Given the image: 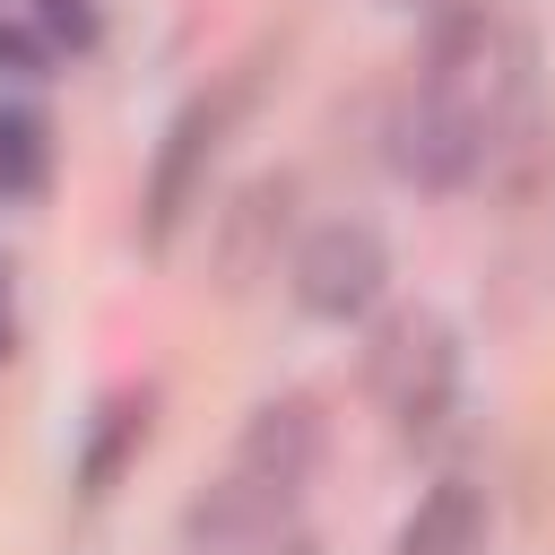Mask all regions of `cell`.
Instances as JSON below:
<instances>
[{
	"instance_id": "cell-1",
	"label": "cell",
	"mask_w": 555,
	"mask_h": 555,
	"mask_svg": "<svg viewBox=\"0 0 555 555\" xmlns=\"http://www.w3.org/2000/svg\"><path fill=\"white\" fill-rule=\"evenodd\" d=\"M269 52H286V43L243 52L217 87H199V95L165 121V147H156V165H147V199H139V243H147V251H173V234L191 225V208H208V173H217L234 121L251 113V95H260V78H269Z\"/></svg>"
},
{
	"instance_id": "cell-16",
	"label": "cell",
	"mask_w": 555,
	"mask_h": 555,
	"mask_svg": "<svg viewBox=\"0 0 555 555\" xmlns=\"http://www.w3.org/2000/svg\"><path fill=\"white\" fill-rule=\"evenodd\" d=\"M390 9H416V17H434V9H442V0H390Z\"/></svg>"
},
{
	"instance_id": "cell-9",
	"label": "cell",
	"mask_w": 555,
	"mask_h": 555,
	"mask_svg": "<svg viewBox=\"0 0 555 555\" xmlns=\"http://www.w3.org/2000/svg\"><path fill=\"white\" fill-rule=\"evenodd\" d=\"M147 434H156V390H147V382L104 390V399H95V416H87V442H78V494H87V503H104V494L130 477V460L147 451Z\"/></svg>"
},
{
	"instance_id": "cell-7",
	"label": "cell",
	"mask_w": 555,
	"mask_h": 555,
	"mask_svg": "<svg viewBox=\"0 0 555 555\" xmlns=\"http://www.w3.org/2000/svg\"><path fill=\"white\" fill-rule=\"evenodd\" d=\"M278 529H295V494L234 468V460H225V477H208L182 503V555H243V546H260Z\"/></svg>"
},
{
	"instance_id": "cell-15",
	"label": "cell",
	"mask_w": 555,
	"mask_h": 555,
	"mask_svg": "<svg viewBox=\"0 0 555 555\" xmlns=\"http://www.w3.org/2000/svg\"><path fill=\"white\" fill-rule=\"evenodd\" d=\"M0 356H17V312H9V269H0Z\"/></svg>"
},
{
	"instance_id": "cell-4",
	"label": "cell",
	"mask_w": 555,
	"mask_h": 555,
	"mask_svg": "<svg viewBox=\"0 0 555 555\" xmlns=\"http://www.w3.org/2000/svg\"><path fill=\"white\" fill-rule=\"evenodd\" d=\"M286 286L312 321H373L390 295V243L373 217H321L312 234H295L286 251Z\"/></svg>"
},
{
	"instance_id": "cell-8",
	"label": "cell",
	"mask_w": 555,
	"mask_h": 555,
	"mask_svg": "<svg viewBox=\"0 0 555 555\" xmlns=\"http://www.w3.org/2000/svg\"><path fill=\"white\" fill-rule=\"evenodd\" d=\"M321 451H330V416H321L312 390H269V399L243 416V434H234V468H251V477H269V486H286V494L312 486Z\"/></svg>"
},
{
	"instance_id": "cell-10",
	"label": "cell",
	"mask_w": 555,
	"mask_h": 555,
	"mask_svg": "<svg viewBox=\"0 0 555 555\" xmlns=\"http://www.w3.org/2000/svg\"><path fill=\"white\" fill-rule=\"evenodd\" d=\"M486 529H494L486 494H477L468 477H434V486L408 503L390 555H486Z\"/></svg>"
},
{
	"instance_id": "cell-12",
	"label": "cell",
	"mask_w": 555,
	"mask_h": 555,
	"mask_svg": "<svg viewBox=\"0 0 555 555\" xmlns=\"http://www.w3.org/2000/svg\"><path fill=\"white\" fill-rule=\"evenodd\" d=\"M52 35L26 26V17H0V78H52Z\"/></svg>"
},
{
	"instance_id": "cell-3",
	"label": "cell",
	"mask_w": 555,
	"mask_h": 555,
	"mask_svg": "<svg viewBox=\"0 0 555 555\" xmlns=\"http://www.w3.org/2000/svg\"><path fill=\"white\" fill-rule=\"evenodd\" d=\"M364 399L390 416L399 442H434L460 408V330L425 304L382 312L364 330Z\"/></svg>"
},
{
	"instance_id": "cell-11",
	"label": "cell",
	"mask_w": 555,
	"mask_h": 555,
	"mask_svg": "<svg viewBox=\"0 0 555 555\" xmlns=\"http://www.w3.org/2000/svg\"><path fill=\"white\" fill-rule=\"evenodd\" d=\"M52 182V130L35 104H0V199H35Z\"/></svg>"
},
{
	"instance_id": "cell-14",
	"label": "cell",
	"mask_w": 555,
	"mask_h": 555,
	"mask_svg": "<svg viewBox=\"0 0 555 555\" xmlns=\"http://www.w3.org/2000/svg\"><path fill=\"white\" fill-rule=\"evenodd\" d=\"M243 555H321V538L295 520V529H278V538H260V546H243Z\"/></svg>"
},
{
	"instance_id": "cell-6",
	"label": "cell",
	"mask_w": 555,
	"mask_h": 555,
	"mask_svg": "<svg viewBox=\"0 0 555 555\" xmlns=\"http://www.w3.org/2000/svg\"><path fill=\"white\" fill-rule=\"evenodd\" d=\"M295 251V173H251L217 225H208V269L217 295H251L260 278H278V260Z\"/></svg>"
},
{
	"instance_id": "cell-13",
	"label": "cell",
	"mask_w": 555,
	"mask_h": 555,
	"mask_svg": "<svg viewBox=\"0 0 555 555\" xmlns=\"http://www.w3.org/2000/svg\"><path fill=\"white\" fill-rule=\"evenodd\" d=\"M35 26H43L52 43L87 52V43H95V0H35Z\"/></svg>"
},
{
	"instance_id": "cell-2",
	"label": "cell",
	"mask_w": 555,
	"mask_h": 555,
	"mask_svg": "<svg viewBox=\"0 0 555 555\" xmlns=\"http://www.w3.org/2000/svg\"><path fill=\"white\" fill-rule=\"evenodd\" d=\"M529 69H538V35H529V17L512 0H442L425 17L416 87H434V95L503 121V113L529 104Z\"/></svg>"
},
{
	"instance_id": "cell-5",
	"label": "cell",
	"mask_w": 555,
	"mask_h": 555,
	"mask_svg": "<svg viewBox=\"0 0 555 555\" xmlns=\"http://www.w3.org/2000/svg\"><path fill=\"white\" fill-rule=\"evenodd\" d=\"M486 156H494V121L434 95V87H408L399 113H390V165L416 182V191H468L486 182Z\"/></svg>"
}]
</instances>
